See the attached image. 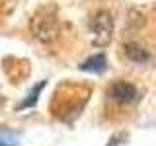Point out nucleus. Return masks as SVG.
Returning <instances> with one entry per match:
<instances>
[{
	"instance_id": "1",
	"label": "nucleus",
	"mask_w": 156,
	"mask_h": 146,
	"mask_svg": "<svg viewBox=\"0 0 156 146\" xmlns=\"http://www.w3.org/2000/svg\"><path fill=\"white\" fill-rule=\"evenodd\" d=\"M90 31L94 35L96 45H107L113 33V18L107 10H100L98 14H94V18L90 19Z\"/></svg>"
},
{
	"instance_id": "2",
	"label": "nucleus",
	"mask_w": 156,
	"mask_h": 146,
	"mask_svg": "<svg viewBox=\"0 0 156 146\" xmlns=\"http://www.w3.org/2000/svg\"><path fill=\"white\" fill-rule=\"evenodd\" d=\"M31 33L33 37L41 39V41H53L58 33L57 19L51 14H35L31 19Z\"/></svg>"
},
{
	"instance_id": "3",
	"label": "nucleus",
	"mask_w": 156,
	"mask_h": 146,
	"mask_svg": "<svg viewBox=\"0 0 156 146\" xmlns=\"http://www.w3.org/2000/svg\"><path fill=\"white\" fill-rule=\"evenodd\" d=\"M109 96L115 101H119V103H131L136 97V88L133 84H129V82L119 80V82H113L109 86Z\"/></svg>"
},
{
	"instance_id": "4",
	"label": "nucleus",
	"mask_w": 156,
	"mask_h": 146,
	"mask_svg": "<svg viewBox=\"0 0 156 146\" xmlns=\"http://www.w3.org/2000/svg\"><path fill=\"white\" fill-rule=\"evenodd\" d=\"M107 68V58L104 53H98V55H92L88 57L84 62L80 64V70L84 72H94V74H100V72H104Z\"/></svg>"
},
{
	"instance_id": "5",
	"label": "nucleus",
	"mask_w": 156,
	"mask_h": 146,
	"mask_svg": "<svg viewBox=\"0 0 156 146\" xmlns=\"http://www.w3.org/2000/svg\"><path fill=\"white\" fill-rule=\"evenodd\" d=\"M125 55L129 61H135V62H144L148 61V51L139 45V43H127L125 45Z\"/></svg>"
},
{
	"instance_id": "6",
	"label": "nucleus",
	"mask_w": 156,
	"mask_h": 146,
	"mask_svg": "<svg viewBox=\"0 0 156 146\" xmlns=\"http://www.w3.org/2000/svg\"><path fill=\"white\" fill-rule=\"evenodd\" d=\"M20 134L10 129H0V146H18Z\"/></svg>"
},
{
	"instance_id": "7",
	"label": "nucleus",
	"mask_w": 156,
	"mask_h": 146,
	"mask_svg": "<svg viewBox=\"0 0 156 146\" xmlns=\"http://www.w3.org/2000/svg\"><path fill=\"white\" fill-rule=\"evenodd\" d=\"M43 86H45V82H39L37 88H33V90L29 92V97H27V99H23V101H22V105H18V109H23V107H31L33 103H35V101H37V96H39V92L43 90Z\"/></svg>"
}]
</instances>
